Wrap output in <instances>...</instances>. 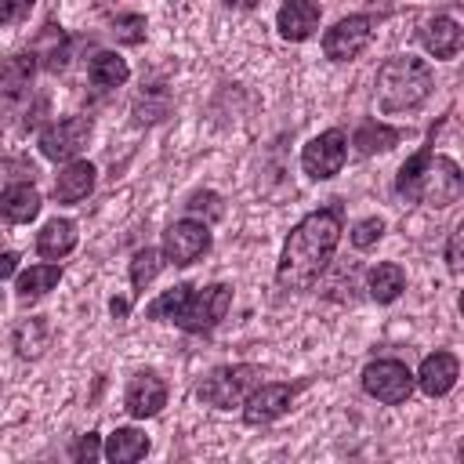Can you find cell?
Returning a JSON list of instances; mask_svg holds the SVG:
<instances>
[{
  "instance_id": "22",
  "label": "cell",
  "mask_w": 464,
  "mask_h": 464,
  "mask_svg": "<svg viewBox=\"0 0 464 464\" xmlns=\"http://www.w3.org/2000/svg\"><path fill=\"white\" fill-rule=\"evenodd\" d=\"M11 344H14V352H18L22 359H40L44 348L51 344V326H47V319H44V315L22 319V323L14 326V334H11Z\"/></svg>"
},
{
  "instance_id": "29",
  "label": "cell",
  "mask_w": 464,
  "mask_h": 464,
  "mask_svg": "<svg viewBox=\"0 0 464 464\" xmlns=\"http://www.w3.org/2000/svg\"><path fill=\"white\" fill-rule=\"evenodd\" d=\"M167 109H170L167 91H160V94H156V102H152V98H149V91H145V94H138V102H134V120H138V123H156V120H163V116H167Z\"/></svg>"
},
{
  "instance_id": "34",
  "label": "cell",
  "mask_w": 464,
  "mask_h": 464,
  "mask_svg": "<svg viewBox=\"0 0 464 464\" xmlns=\"http://www.w3.org/2000/svg\"><path fill=\"white\" fill-rule=\"evenodd\" d=\"M18 272V254L14 250H0V279H11Z\"/></svg>"
},
{
  "instance_id": "19",
  "label": "cell",
  "mask_w": 464,
  "mask_h": 464,
  "mask_svg": "<svg viewBox=\"0 0 464 464\" xmlns=\"http://www.w3.org/2000/svg\"><path fill=\"white\" fill-rule=\"evenodd\" d=\"M145 453H149V435L141 428H116L102 446V457L112 464H134Z\"/></svg>"
},
{
  "instance_id": "13",
  "label": "cell",
  "mask_w": 464,
  "mask_h": 464,
  "mask_svg": "<svg viewBox=\"0 0 464 464\" xmlns=\"http://www.w3.org/2000/svg\"><path fill=\"white\" fill-rule=\"evenodd\" d=\"M457 377H460L457 355H453V352H431V355H424L420 370L413 373V384H417L428 399H442V395L453 392Z\"/></svg>"
},
{
  "instance_id": "8",
  "label": "cell",
  "mask_w": 464,
  "mask_h": 464,
  "mask_svg": "<svg viewBox=\"0 0 464 464\" xmlns=\"http://www.w3.org/2000/svg\"><path fill=\"white\" fill-rule=\"evenodd\" d=\"M160 250H163V261L167 265L185 268V265L199 261L210 250V225L199 221V218H181V221H174L163 232V246Z\"/></svg>"
},
{
  "instance_id": "7",
  "label": "cell",
  "mask_w": 464,
  "mask_h": 464,
  "mask_svg": "<svg viewBox=\"0 0 464 464\" xmlns=\"http://www.w3.org/2000/svg\"><path fill=\"white\" fill-rule=\"evenodd\" d=\"M348 160V134L341 127H330L323 134H315L304 149H301V170L312 178V181H330L341 174Z\"/></svg>"
},
{
  "instance_id": "25",
  "label": "cell",
  "mask_w": 464,
  "mask_h": 464,
  "mask_svg": "<svg viewBox=\"0 0 464 464\" xmlns=\"http://www.w3.org/2000/svg\"><path fill=\"white\" fill-rule=\"evenodd\" d=\"M36 69V54H14L7 58V65L0 69V94H22L33 80Z\"/></svg>"
},
{
  "instance_id": "4",
  "label": "cell",
  "mask_w": 464,
  "mask_h": 464,
  "mask_svg": "<svg viewBox=\"0 0 464 464\" xmlns=\"http://www.w3.org/2000/svg\"><path fill=\"white\" fill-rule=\"evenodd\" d=\"M431 87H435L431 65L417 54H392L377 69V105L384 116L424 105L431 98Z\"/></svg>"
},
{
  "instance_id": "9",
  "label": "cell",
  "mask_w": 464,
  "mask_h": 464,
  "mask_svg": "<svg viewBox=\"0 0 464 464\" xmlns=\"http://www.w3.org/2000/svg\"><path fill=\"white\" fill-rule=\"evenodd\" d=\"M373 14H348L341 22H334L323 33V54L330 62H352L355 54H362L373 40Z\"/></svg>"
},
{
  "instance_id": "12",
  "label": "cell",
  "mask_w": 464,
  "mask_h": 464,
  "mask_svg": "<svg viewBox=\"0 0 464 464\" xmlns=\"http://www.w3.org/2000/svg\"><path fill=\"white\" fill-rule=\"evenodd\" d=\"M167 406V384L156 370H138L130 381H127V392H123V410L134 417V420H145V417H156L160 410Z\"/></svg>"
},
{
  "instance_id": "24",
  "label": "cell",
  "mask_w": 464,
  "mask_h": 464,
  "mask_svg": "<svg viewBox=\"0 0 464 464\" xmlns=\"http://www.w3.org/2000/svg\"><path fill=\"white\" fill-rule=\"evenodd\" d=\"M62 279V265H29L25 272H18V283H14V294L18 301H36L44 297L47 290H54Z\"/></svg>"
},
{
  "instance_id": "33",
  "label": "cell",
  "mask_w": 464,
  "mask_h": 464,
  "mask_svg": "<svg viewBox=\"0 0 464 464\" xmlns=\"http://www.w3.org/2000/svg\"><path fill=\"white\" fill-rule=\"evenodd\" d=\"M460 236H464V225H457L446 239V265H450L453 276H460Z\"/></svg>"
},
{
  "instance_id": "5",
  "label": "cell",
  "mask_w": 464,
  "mask_h": 464,
  "mask_svg": "<svg viewBox=\"0 0 464 464\" xmlns=\"http://www.w3.org/2000/svg\"><path fill=\"white\" fill-rule=\"evenodd\" d=\"M261 377H265V370L254 362L218 366L199 381L196 395H199V402H207L214 410H232V406H243V399L261 384Z\"/></svg>"
},
{
  "instance_id": "36",
  "label": "cell",
  "mask_w": 464,
  "mask_h": 464,
  "mask_svg": "<svg viewBox=\"0 0 464 464\" xmlns=\"http://www.w3.org/2000/svg\"><path fill=\"white\" fill-rule=\"evenodd\" d=\"M228 7H239V11H250V7H257L261 0H225Z\"/></svg>"
},
{
  "instance_id": "3",
  "label": "cell",
  "mask_w": 464,
  "mask_h": 464,
  "mask_svg": "<svg viewBox=\"0 0 464 464\" xmlns=\"http://www.w3.org/2000/svg\"><path fill=\"white\" fill-rule=\"evenodd\" d=\"M395 192L410 203H424V207H450L460 199L464 192V174L457 167V160L435 152L431 145L417 149L395 174Z\"/></svg>"
},
{
  "instance_id": "27",
  "label": "cell",
  "mask_w": 464,
  "mask_h": 464,
  "mask_svg": "<svg viewBox=\"0 0 464 464\" xmlns=\"http://www.w3.org/2000/svg\"><path fill=\"white\" fill-rule=\"evenodd\" d=\"M185 210H188V214H203V221L210 225V221H218V218L225 214V203H221L218 192L203 188V192H192V196L185 199Z\"/></svg>"
},
{
  "instance_id": "20",
  "label": "cell",
  "mask_w": 464,
  "mask_h": 464,
  "mask_svg": "<svg viewBox=\"0 0 464 464\" xmlns=\"http://www.w3.org/2000/svg\"><path fill=\"white\" fill-rule=\"evenodd\" d=\"M366 290H370V297H373L377 304H392V301L406 290V272H402V265H395V261L373 265V268L366 272Z\"/></svg>"
},
{
  "instance_id": "10",
  "label": "cell",
  "mask_w": 464,
  "mask_h": 464,
  "mask_svg": "<svg viewBox=\"0 0 464 464\" xmlns=\"http://www.w3.org/2000/svg\"><path fill=\"white\" fill-rule=\"evenodd\" d=\"M87 141H91V120H87V116H65V120H54V123L44 127L40 138H36L40 152H44L47 160H54V163H69V160H76V156L87 149Z\"/></svg>"
},
{
  "instance_id": "17",
  "label": "cell",
  "mask_w": 464,
  "mask_h": 464,
  "mask_svg": "<svg viewBox=\"0 0 464 464\" xmlns=\"http://www.w3.org/2000/svg\"><path fill=\"white\" fill-rule=\"evenodd\" d=\"M40 207H44V199H40L33 181H14L0 192V214L11 225H29L40 214Z\"/></svg>"
},
{
  "instance_id": "31",
  "label": "cell",
  "mask_w": 464,
  "mask_h": 464,
  "mask_svg": "<svg viewBox=\"0 0 464 464\" xmlns=\"http://www.w3.org/2000/svg\"><path fill=\"white\" fill-rule=\"evenodd\" d=\"M69 457L72 460H98L102 457V435L98 431H87V435H80L76 442H72V450H69Z\"/></svg>"
},
{
  "instance_id": "1",
  "label": "cell",
  "mask_w": 464,
  "mask_h": 464,
  "mask_svg": "<svg viewBox=\"0 0 464 464\" xmlns=\"http://www.w3.org/2000/svg\"><path fill=\"white\" fill-rule=\"evenodd\" d=\"M341 232H344L341 203H330V207H319V210L304 214L283 243V254H279V265H276V283L283 290H297V294L312 290L319 283V276L326 272V265L334 261Z\"/></svg>"
},
{
  "instance_id": "21",
  "label": "cell",
  "mask_w": 464,
  "mask_h": 464,
  "mask_svg": "<svg viewBox=\"0 0 464 464\" xmlns=\"http://www.w3.org/2000/svg\"><path fill=\"white\" fill-rule=\"evenodd\" d=\"M402 141V130L399 127H388L381 120H362L352 134V145L362 152V156H377V152H388Z\"/></svg>"
},
{
  "instance_id": "6",
  "label": "cell",
  "mask_w": 464,
  "mask_h": 464,
  "mask_svg": "<svg viewBox=\"0 0 464 464\" xmlns=\"http://www.w3.org/2000/svg\"><path fill=\"white\" fill-rule=\"evenodd\" d=\"M362 392L384 406H402L413 395V370L402 359H373L362 370Z\"/></svg>"
},
{
  "instance_id": "18",
  "label": "cell",
  "mask_w": 464,
  "mask_h": 464,
  "mask_svg": "<svg viewBox=\"0 0 464 464\" xmlns=\"http://www.w3.org/2000/svg\"><path fill=\"white\" fill-rule=\"evenodd\" d=\"M76 239H80L76 221H69V218H51V221L36 232V254L47 257V261H62V257H69V254L76 250Z\"/></svg>"
},
{
  "instance_id": "28",
  "label": "cell",
  "mask_w": 464,
  "mask_h": 464,
  "mask_svg": "<svg viewBox=\"0 0 464 464\" xmlns=\"http://www.w3.org/2000/svg\"><path fill=\"white\" fill-rule=\"evenodd\" d=\"M384 228H388V225H384V218H377V214L355 221L352 232H348V236H352V246H355V250H370V246H377V239L384 236Z\"/></svg>"
},
{
  "instance_id": "15",
  "label": "cell",
  "mask_w": 464,
  "mask_h": 464,
  "mask_svg": "<svg viewBox=\"0 0 464 464\" xmlns=\"http://www.w3.org/2000/svg\"><path fill=\"white\" fill-rule=\"evenodd\" d=\"M460 40H464V33H460V22L457 18H450V14H435L431 22H424V29H420V44H424V51L431 54V58H453L457 51H460Z\"/></svg>"
},
{
  "instance_id": "14",
  "label": "cell",
  "mask_w": 464,
  "mask_h": 464,
  "mask_svg": "<svg viewBox=\"0 0 464 464\" xmlns=\"http://www.w3.org/2000/svg\"><path fill=\"white\" fill-rule=\"evenodd\" d=\"M319 18H323L319 0H283V7L276 11V29L283 40L301 44L319 29Z\"/></svg>"
},
{
  "instance_id": "32",
  "label": "cell",
  "mask_w": 464,
  "mask_h": 464,
  "mask_svg": "<svg viewBox=\"0 0 464 464\" xmlns=\"http://www.w3.org/2000/svg\"><path fill=\"white\" fill-rule=\"evenodd\" d=\"M36 0H0V25H18L29 18Z\"/></svg>"
},
{
  "instance_id": "26",
  "label": "cell",
  "mask_w": 464,
  "mask_h": 464,
  "mask_svg": "<svg viewBox=\"0 0 464 464\" xmlns=\"http://www.w3.org/2000/svg\"><path fill=\"white\" fill-rule=\"evenodd\" d=\"M163 265H167V261H163V250L141 246V250L130 257V286H134V294H141V290L160 276Z\"/></svg>"
},
{
  "instance_id": "30",
  "label": "cell",
  "mask_w": 464,
  "mask_h": 464,
  "mask_svg": "<svg viewBox=\"0 0 464 464\" xmlns=\"http://www.w3.org/2000/svg\"><path fill=\"white\" fill-rule=\"evenodd\" d=\"M112 36L120 44H141L145 40V14H120V18H112Z\"/></svg>"
},
{
  "instance_id": "35",
  "label": "cell",
  "mask_w": 464,
  "mask_h": 464,
  "mask_svg": "<svg viewBox=\"0 0 464 464\" xmlns=\"http://www.w3.org/2000/svg\"><path fill=\"white\" fill-rule=\"evenodd\" d=\"M109 312L123 319V315H127V301H123V297H112V301H109Z\"/></svg>"
},
{
  "instance_id": "11",
  "label": "cell",
  "mask_w": 464,
  "mask_h": 464,
  "mask_svg": "<svg viewBox=\"0 0 464 464\" xmlns=\"http://www.w3.org/2000/svg\"><path fill=\"white\" fill-rule=\"evenodd\" d=\"M297 392H301V384H286V381H261L246 399H243V420L250 424V428H261V424H272V420H279L290 406H294V399H297Z\"/></svg>"
},
{
  "instance_id": "2",
  "label": "cell",
  "mask_w": 464,
  "mask_h": 464,
  "mask_svg": "<svg viewBox=\"0 0 464 464\" xmlns=\"http://www.w3.org/2000/svg\"><path fill=\"white\" fill-rule=\"evenodd\" d=\"M228 308H232V286L228 283H210V286L178 283L145 304V319L174 323L185 334H210L228 315Z\"/></svg>"
},
{
  "instance_id": "16",
  "label": "cell",
  "mask_w": 464,
  "mask_h": 464,
  "mask_svg": "<svg viewBox=\"0 0 464 464\" xmlns=\"http://www.w3.org/2000/svg\"><path fill=\"white\" fill-rule=\"evenodd\" d=\"M94 163H87V160H69L62 170H58V178H54V199L58 203H80V199H87L91 192H94Z\"/></svg>"
},
{
  "instance_id": "23",
  "label": "cell",
  "mask_w": 464,
  "mask_h": 464,
  "mask_svg": "<svg viewBox=\"0 0 464 464\" xmlns=\"http://www.w3.org/2000/svg\"><path fill=\"white\" fill-rule=\"evenodd\" d=\"M87 80H91L94 87L109 91V87H120V83L130 80V65H127V58H120L116 51H98V54L91 58V65H87Z\"/></svg>"
}]
</instances>
